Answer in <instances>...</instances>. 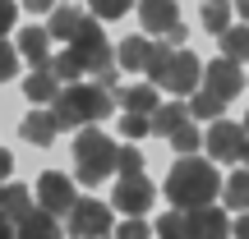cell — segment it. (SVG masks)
<instances>
[{
    "mask_svg": "<svg viewBox=\"0 0 249 239\" xmlns=\"http://www.w3.org/2000/svg\"><path fill=\"white\" fill-rule=\"evenodd\" d=\"M245 83H249L245 69H240L235 60H226V55H222V60H213V64L203 69V88L213 92V97H222V101H235V97L245 92Z\"/></svg>",
    "mask_w": 249,
    "mask_h": 239,
    "instance_id": "8",
    "label": "cell"
},
{
    "mask_svg": "<svg viewBox=\"0 0 249 239\" xmlns=\"http://www.w3.org/2000/svg\"><path fill=\"white\" fill-rule=\"evenodd\" d=\"M235 9H240V18L249 23V0H235Z\"/></svg>",
    "mask_w": 249,
    "mask_h": 239,
    "instance_id": "38",
    "label": "cell"
},
{
    "mask_svg": "<svg viewBox=\"0 0 249 239\" xmlns=\"http://www.w3.org/2000/svg\"><path fill=\"white\" fill-rule=\"evenodd\" d=\"M28 9H33V14H51L55 0H28Z\"/></svg>",
    "mask_w": 249,
    "mask_h": 239,
    "instance_id": "36",
    "label": "cell"
},
{
    "mask_svg": "<svg viewBox=\"0 0 249 239\" xmlns=\"http://www.w3.org/2000/svg\"><path fill=\"white\" fill-rule=\"evenodd\" d=\"M46 69H51V74H55L60 83H79L83 74H88V69H83V60H79V55L70 51V46H65L60 55H51V64H46Z\"/></svg>",
    "mask_w": 249,
    "mask_h": 239,
    "instance_id": "24",
    "label": "cell"
},
{
    "mask_svg": "<svg viewBox=\"0 0 249 239\" xmlns=\"http://www.w3.org/2000/svg\"><path fill=\"white\" fill-rule=\"evenodd\" d=\"M14 18H18V5H14V0H0V37L14 28Z\"/></svg>",
    "mask_w": 249,
    "mask_h": 239,
    "instance_id": "33",
    "label": "cell"
},
{
    "mask_svg": "<svg viewBox=\"0 0 249 239\" xmlns=\"http://www.w3.org/2000/svg\"><path fill=\"white\" fill-rule=\"evenodd\" d=\"M185 120H189V106H180V101L157 106V111H152V133H157V138H171V133H176Z\"/></svg>",
    "mask_w": 249,
    "mask_h": 239,
    "instance_id": "20",
    "label": "cell"
},
{
    "mask_svg": "<svg viewBox=\"0 0 249 239\" xmlns=\"http://www.w3.org/2000/svg\"><path fill=\"white\" fill-rule=\"evenodd\" d=\"M14 239H65V235H60V225H55V216H51V212L33 207V212H28L23 221H18Z\"/></svg>",
    "mask_w": 249,
    "mask_h": 239,
    "instance_id": "14",
    "label": "cell"
},
{
    "mask_svg": "<svg viewBox=\"0 0 249 239\" xmlns=\"http://www.w3.org/2000/svg\"><path fill=\"white\" fill-rule=\"evenodd\" d=\"M18 133H23V143H33V147H51L55 133H60V124H55L51 111H28L23 124H18Z\"/></svg>",
    "mask_w": 249,
    "mask_h": 239,
    "instance_id": "12",
    "label": "cell"
},
{
    "mask_svg": "<svg viewBox=\"0 0 249 239\" xmlns=\"http://www.w3.org/2000/svg\"><path fill=\"white\" fill-rule=\"evenodd\" d=\"M9 170H14V157H9V152L0 147V184H5V179H9Z\"/></svg>",
    "mask_w": 249,
    "mask_h": 239,
    "instance_id": "35",
    "label": "cell"
},
{
    "mask_svg": "<svg viewBox=\"0 0 249 239\" xmlns=\"http://www.w3.org/2000/svg\"><path fill=\"white\" fill-rule=\"evenodd\" d=\"M152 198H157V189H152L143 175H120L116 193H111V207L124 212V216H143L152 207Z\"/></svg>",
    "mask_w": 249,
    "mask_h": 239,
    "instance_id": "9",
    "label": "cell"
},
{
    "mask_svg": "<svg viewBox=\"0 0 249 239\" xmlns=\"http://www.w3.org/2000/svg\"><path fill=\"white\" fill-rule=\"evenodd\" d=\"M111 239H152V225L139 221V216H129V221H120L116 230H111Z\"/></svg>",
    "mask_w": 249,
    "mask_h": 239,
    "instance_id": "30",
    "label": "cell"
},
{
    "mask_svg": "<svg viewBox=\"0 0 249 239\" xmlns=\"http://www.w3.org/2000/svg\"><path fill=\"white\" fill-rule=\"evenodd\" d=\"M231 235L235 239H249V212H240V221H231Z\"/></svg>",
    "mask_w": 249,
    "mask_h": 239,
    "instance_id": "34",
    "label": "cell"
},
{
    "mask_svg": "<svg viewBox=\"0 0 249 239\" xmlns=\"http://www.w3.org/2000/svg\"><path fill=\"white\" fill-rule=\"evenodd\" d=\"M83 23H88V14H79V9H70V5H65V9H51V28H46V32H51V37H60V42L70 46L74 37H79V28H83Z\"/></svg>",
    "mask_w": 249,
    "mask_h": 239,
    "instance_id": "19",
    "label": "cell"
},
{
    "mask_svg": "<svg viewBox=\"0 0 249 239\" xmlns=\"http://www.w3.org/2000/svg\"><path fill=\"white\" fill-rule=\"evenodd\" d=\"M14 230H18V225H14V221H9V216H5V212H0V239H14Z\"/></svg>",
    "mask_w": 249,
    "mask_h": 239,
    "instance_id": "37",
    "label": "cell"
},
{
    "mask_svg": "<svg viewBox=\"0 0 249 239\" xmlns=\"http://www.w3.org/2000/svg\"><path fill=\"white\" fill-rule=\"evenodd\" d=\"M152 88H166L176 97H194L203 88V64H198L194 51H171V60L161 64V74L152 79Z\"/></svg>",
    "mask_w": 249,
    "mask_h": 239,
    "instance_id": "4",
    "label": "cell"
},
{
    "mask_svg": "<svg viewBox=\"0 0 249 239\" xmlns=\"http://www.w3.org/2000/svg\"><path fill=\"white\" fill-rule=\"evenodd\" d=\"M148 55H152V42H148V37H124V42L116 46V64H120L124 74L148 69Z\"/></svg>",
    "mask_w": 249,
    "mask_h": 239,
    "instance_id": "16",
    "label": "cell"
},
{
    "mask_svg": "<svg viewBox=\"0 0 249 239\" xmlns=\"http://www.w3.org/2000/svg\"><path fill=\"white\" fill-rule=\"evenodd\" d=\"M116 143L107 138L102 129H79V138H74V175H79V184H102V179L116 175Z\"/></svg>",
    "mask_w": 249,
    "mask_h": 239,
    "instance_id": "3",
    "label": "cell"
},
{
    "mask_svg": "<svg viewBox=\"0 0 249 239\" xmlns=\"http://www.w3.org/2000/svg\"><path fill=\"white\" fill-rule=\"evenodd\" d=\"M240 161H245V170H249V133H245V147H240Z\"/></svg>",
    "mask_w": 249,
    "mask_h": 239,
    "instance_id": "39",
    "label": "cell"
},
{
    "mask_svg": "<svg viewBox=\"0 0 249 239\" xmlns=\"http://www.w3.org/2000/svg\"><path fill=\"white\" fill-rule=\"evenodd\" d=\"M222 203L231 212H249V170H235L231 179H222Z\"/></svg>",
    "mask_w": 249,
    "mask_h": 239,
    "instance_id": "21",
    "label": "cell"
},
{
    "mask_svg": "<svg viewBox=\"0 0 249 239\" xmlns=\"http://www.w3.org/2000/svg\"><path fill=\"white\" fill-rule=\"evenodd\" d=\"M245 133H249V115H245Z\"/></svg>",
    "mask_w": 249,
    "mask_h": 239,
    "instance_id": "40",
    "label": "cell"
},
{
    "mask_svg": "<svg viewBox=\"0 0 249 239\" xmlns=\"http://www.w3.org/2000/svg\"><path fill=\"white\" fill-rule=\"evenodd\" d=\"M116 101L124 111H139V115H152V111L161 106L157 101V88L152 83H134V88H116Z\"/></svg>",
    "mask_w": 249,
    "mask_h": 239,
    "instance_id": "18",
    "label": "cell"
},
{
    "mask_svg": "<svg viewBox=\"0 0 249 239\" xmlns=\"http://www.w3.org/2000/svg\"><path fill=\"white\" fill-rule=\"evenodd\" d=\"M74 203H79V189H74L70 175H60V170H42V175H37V207H42V212L65 216Z\"/></svg>",
    "mask_w": 249,
    "mask_h": 239,
    "instance_id": "6",
    "label": "cell"
},
{
    "mask_svg": "<svg viewBox=\"0 0 249 239\" xmlns=\"http://www.w3.org/2000/svg\"><path fill=\"white\" fill-rule=\"evenodd\" d=\"M139 28L152 37H171L180 28V9L176 0H139Z\"/></svg>",
    "mask_w": 249,
    "mask_h": 239,
    "instance_id": "10",
    "label": "cell"
},
{
    "mask_svg": "<svg viewBox=\"0 0 249 239\" xmlns=\"http://www.w3.org/2000/svg\"><path fill=\"white\" fill-rule=\"evenodd\" d=\"M222 55H226V60H235V64L249 60V23L226 28V32H222Z\"/></svg>",
    "mask_w": 249,
    "mask_h": 239,
    "instance_id": "23",
    "label": "cell"
},
{
    "mask_svg": "<svg viewBox=\"0 0 249 239\" xmlns=\"http://www.w3.org/2000/svg\"><path fill=\"white\" fill-rule=\"evenodd\" d=\"M65 230L74 239H107L116 225H111V207L102 198H79V203L65 212Z\"/></svg>",
    "mask_w": 249,
    "mask_h": 239,
    "instance_id": "5",
    "label": "cell"
},
{
    "mask_svg": "<svg viewBox=\"0 0 249 239\" xmlns=\"http://www.w3.org/2000/svg\"><path fill=\"white\" fill-rule=\"evenodd\" d=\"M189 230L194 239H231V221L222 207H198V212H189Z\"/></svg>",
    "mask_w": 249,
    "mask_h": 239,
    "instance_id": "13",
    "label": "cell"
},
{
    "mask_svg": "<svg viewBox=\"0 0 249 239\" xmlns=\"http://www.w3.org/2000/svg\"><path fill=\"white\" fill-rule=\"evenodd\" d=\"M14 51L28 60V69H46V64H51V32H46V28H23Z\"/></svg>",
    "mask_w": 249,
    "mask_h": 239,
    "instance_id": "11",
    "label": "cell"
},
{
    "mask_svg": "<svg viewBox=\"0 0 249 239\" xmlns=\"http://www.w3.org/2000/svg\"><path fill=\"white\" fill-rule=\"evenodd\" d=\"M203 28L213 37H222L226 28H231V5H226V0H203Z\"/></svg>",
    "mask_w": 249,
    "mask_h": 239,
    "instance_id": "26",
    "label": "cell"
},
{
    "mask_svg": "<svg viewBox=\"0 0 249 239\" xmlns=\"http://www.w3.org/2000/svg\"><path fill=\"white\" fill-rule=\"evenodd\" d=\"M166 143H171V147L180 152V157H194V147H203V133L194 129V120H185V124H180V129L171 133Z\"/></svg>",
    "mask_w": 249,
    "mask_h": 239,
    "instance_id": "27",
    "label": "cell"
},
{
    "mask_svg": "<svg viewBox=\"0 0 249 239\" xmlns=\"http://www.w3.org/2000/svg\"><path fill=\"white\" fill-rule=\"evenodd\" d=\"M222 111H226V101L213 97L208 88H198L194 97H189V120H208V124H213V120H222Z\"/></svg>",
    "mask_w": 249,
    "mask_h": 239,
    "instance_id": "22",
    "label": "cell"
},
{
    "mask_svg": "<svg viewBox=\"0 0 249 239\" xmlns=\"http://www.w3.org/2000/svg\"><path fill=\"white\" fill-rule=\"evenodd\" d=\"M60 88H65V83L55 79L51 69H33V74L23 79V97H28V101H37V106H51Z\"/></svg>",
    "mask_w": 249,
    "mask_h": 239,
    "instance_id": "15",
    "label": "cell"
},
{
    "mask_svg": "<svg viewBox=\"0 0 249 239\" xmlns=\"http://www.w3.org/2000/svg\"><path fill=\"white\" fill-rule=\"evenodd\" d=\"M14 74H18V51L9 42H0V83H9Z\"/></svg>",
    "mask_w": 249,
    "mask_h": 239,
    "instance_id": "32",
    "label": "cell"
},
{
    "mask_svg": "<svg viewBox=\"0 0 249 239\" xmlns=\"http://www.w3.org/2000/svg\"><path fill=\"white\" fill-rule=\"evenodd\" d=\"M33 207H37V198H28V184H0V212H5L14 225L23 221Z\"/></svg>",
    "mask_w": 249,
    "mask_h": 239,
    "instance_id": "17",
    "label": "cell"
},
{
    "mask_svg": "<svg viewBox=\"0 0 249 239\" xmlns=\"http://www.w3.org/2000/svg\"><path fill=\"white\" fill-rule=\"evenodd\" d=\"M111 106H116V92L97 88V83H65V88L55 92V101H51V115H55L60 129H88V124H97Z\"/></svg>",
    "mask_w": 249,
    "mask_h": 239,
    "instance_id": "2",
    "label": "cell"
},
{
    "mask_svg": "<svg viewBox=\"0 0 249 239\" xmlns=\"http://www.w3.org/2000/svg\"><path fill=\"white\" fill-rule=\"evenodd\" d=\"M203 147L213 161H240V147H245V124H231V120H213L203 133Z\"/></svg>",
    "mask_w": 249,
    "mask_h": 239,
    "instance_id": "7",
    "label": "cell"
},
{
    "mask_svg": "<svg viewBox=\"0 0 249 239\" xmlns=\"http://www.w3.org/2000/svg\"><path fill=\"white\" fill-rule=\"evenodd\" d=\"M222 193V175L213 170V161L203 157H180L166 175V198L180 212H198V207H213V198Z\"/></svg>",
    "mask_w": 249,
    "mask_h": 239,
    "instance_id": "1",
    "label": "cell"
},
{
    "mask_svg": "<svg viewBox=\"0 0 249 239\" xmlns=\"http://www.w3.org/2000/svg\"><path fill=\"white\" fill-rule=\"evenodd\" d=\"M157 239H194V230H189V212L171 207V212L157 221Z\"/></svg>",
    "mask_w": 249,
    "mask_h": 239,
    "instance_id": "25",
    "label": "cell"
},
{
    "mask_svg": "<svg viewBox=\"0 0 249 239\" xmlns=\"http://www.w3.org/2000/svg\"><path fill=\"white\" fill-rule=\"evenodd\" d=\"M120 133H124V138H148V133H152V115L124 111V115H120Z\"/></svg>",
    "mask_w": 249,
    "mask_h": 239,
    "instance_id": "29",
    "label": "cell"
},
{
    "mask_svg": "<svg viewBox=\"0 0 249 239\" xmlns=\"http://www.w3.org/2000/svg\"><path fill=\"white\" fill-rule=\"evenodd\" d=\"M116 175H143L139 147H120V152H116Z\"/></svg>",
    "mask_w": 249,
    "mask_h": 239,
    "instance_id": "31",
    "label": "cell"
},
{
    "mask_svg": "<svg viewBox=\"0 0 249 239\" xmlns=\"http://www.w3.org/2000/svg\"><path fill=\"white\" fill-rule=\"evenodd\" d=\"M129 5H134V0H88V14L97 18V23H111V18L129 14Z\"/></svg>",
    "mask_w": 249,
    "mask_h": 239,
    "instance_id": "28",
    "label": "cell"
}]
</instances>
